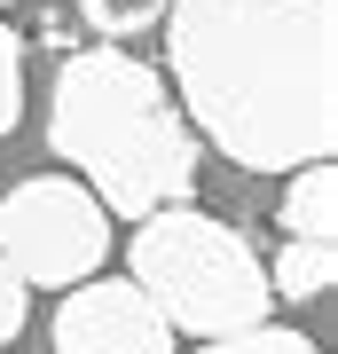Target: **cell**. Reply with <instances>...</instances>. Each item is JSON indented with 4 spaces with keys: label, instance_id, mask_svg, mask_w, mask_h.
<instances>
[{
    "label": "cell",
    "instance_id": "6da1fadb",
    "mask_svg": "<svg viewBox=\"0 0 338 354\" xmlns=\"http://www.w3.org/2000/svg\"><path fill=\"white\" fill-rule=\"evenodd\" d=\"M173 102L244 174L338 150V0H165Z\"/></svg>",
    "mask_w": 338,
    "mask_h": 354
},
{
    "label": "cell",
    "instance_id": "7a4b0ae2",
    "mask_svg": "<svg viewBox=\"0 0 338 354\" xmlns=\"http://www.w3.org/2000/svg\"><path fill=\"white\" fill-rule=\"evenodd\" d=\"M48 150L102 197L111 221H142L158 205L197 197L205 142L181 118L165 71L126 55L118 39H102V48L63 55V71L48 87Z\"/></svg>",
    "mask_w": 338,
    "mask_h": 354
},
{
    "label": "cell",
    "instance_id": "3957f363",
    "mask_svg": "<svg viewBox=\"0 0 338 354\" xmlns=\"http://www.w3.org/2000/svg\"><path fill=\"white\" fill-rule=\"evenodd\" d=\"M126 276L150 291V307L181 330V339H228V330L276 315V291H267L260 252H252L228 221L197 213V205H158V213H142L134 244H126Z\"/></svg>",
    "mask_w": 338,
    "mask_h": 354
},
{
    "label": "cell",
    "instance_id": "277c9868",
    "mask_svg": "<svg viewBox=\"0 0 338 354\" xmlns=\"http://www.w3.org/2000/svg\"><path fill=\"white\" fill-rule=\"evenodd\" d=\"M0 260L24 283L71 291L111 260V213L79 174H24L16 189H0Z\"/></svg>",
    "mask_w": 338,
    "mask_h": 354
},
{
    "label": "cell",
    "instance_id": "5b68a950",
    "mask_svg": "<svg viewBox=\"0 0 338 354\" xmlns=\"http://www.w3.org/2000/svg\"><path fill=\"white\" fill-rule=\"evenodd\" d=\"M55 354H173V323L134 276H79L55 307Z\"/></svg>",
    "mask_w": 338,
    "mask_h": 354
},
{
    "label": "cell",
    "instance_id": "8992f818",
    "mask_svg": "<svg viewBox=\"0 0 338 354\" xmlns=\"http://www.w3.org/2000/svg\"><path fill=\"white\" fill-rule=\"evenodd\" d=\"M283 236H307V244H338V165L314 158V165H291V189L276 205Z\"/></svg>",
    "mask_w": 338,
    "mask_h": 354
},
{
    "label": "cell",
    "instance_id": "52a82bcc",
    "mask_svg": "<svg viewBox=\"0 0 338 354\" xmlns=\"http://www.w3.org/2000/svg\"><path fill=\"white\" fill-rule=\"evenodd\" d=\"M267 268V291L291 307H307V299H330V283H338V244H307V236H283V252L276 260H260Z\"/></svg>",
    "mask_w": 338,
    "mask_h": 354
},
{
    "label": "cell",
    "instance_id": "ba28073f",
    "mask_svg": "<svg viewBox=\"0 0 338 354\" xmlns=\"http://www.w3.org/2000/svg\"><path fill=\"white\" fill-rule=\"evenodd\" d=\"M189 354H323V346H314L299 323H276V315H267V323H244V330L205 339V346H189Z\"/></svg>",
    "mask_w": 338,
    "mask_h": 354
},
{
    "label": "cell",
    "instance_id": "9c48e42d",
    "mask_svg": "<svg viewBox=\"0 0 338 354\" xmlns=\"http://www.w3.org/2000/svg\"><path fill=\"white\" fill-rule=\"evenodd\" d=\"M79 16H87L95 32L126 39V32H150L158 16H165V0H79Z\"/></svg>",
    "mask_w": 338,
    "mask_h": 354
},
{
    "label": "cell",
    "instance_id": "30bf717a",
    "mask_svg": "<svg viewBox=\"0 0 338 354\" xmlns=\"http://www.w3.org/2000/svg\"><path fill=\"white\" fill-rule=\"evenodd\" d=\"M16 118H24V39L0 16V134H16Z\"/></svg>",
    "mask_w": 338,
    "mask_h": 354
},
{
    "label": "cell",
    "instance_id": "8fae6325",
    "mask_svg": "<svg viewBox=\"0 0 338 354\" xmlns=\"http://www.w3.org/2000/svg\"><path fill=\"white\" fill-rule=\"evenodd\" d=\"M24 323H32V283L16 276L8 260H0V346H8V339H16Z\"/></svg>",
    "mask_w": 338,
    "mask_h": 354
},
{
    "label": "cell",
    "instance_id": "7c38bea8",
    "mask_svg": "<svg viewBox=\"0 0 338 354\" xmlns=\"http://www.w3.org/2000/svg\"><path fill=\"white\" fill-rule=\"evenodd\" d=\"M0 354H8V346H0Z\"/></svg>",
    "mask_w": 338,
    "mask_h": 354
}]
</instances>
